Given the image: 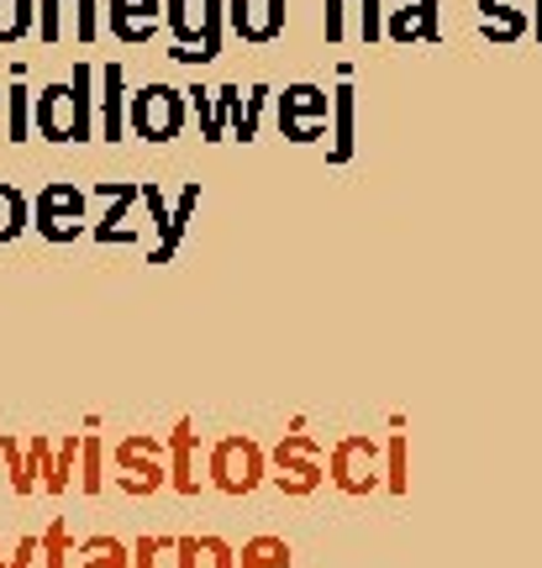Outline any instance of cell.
I'll list each match as a JSON object with an SVG mask.
<instances>
[{
  "mask_svg": "<svg viewBox=\"0 0 542 568\" xmlns=\"http://www.w3.org/2000/svg\"><path fill=\"white\" fill-rule=\"evenodd\" d=\"M32 122L48 142H90L96 138V69L74 63L69 84H48L32 105Z\"/></svg>",
  "mask_w": 542,
  "mask_h": 568,
  "instance_id": "1",
  "label": "cell"
},
{
  "mask_svg": "<svg viewBox=\"0 0 542 568\" xmlns=\"http://www.w3.org/2000/svg\"><path fill=\"white\" fill-rule=\"evenodd\" d=\"M163 21H169V32H174V48H169V59L174 63L221 59L227 0H163Z\"/></svg>",
  "mask_w": 542,
  "mask_h": 568,
  "instance_id": "2",
  "label": "cell"
},
{
  "mask_svg": "<svg viewBox=\"0 0 542 568\" xmlns=\"http://www.w3.org/2000/svg\"><path fill=\"white\" fill-rule=\"evenodd\" d=\"M205 485L232 500L253 495L259 485H269V453L253 437H221L205 447Z\"/></svg>",
  "mask_w": 542,
  "mask_h": 568,
  "instance_id": "3",
  "label": "cell"
},
{
  "mask_svg": "<svg viewBox=\"0 0 542 568\" xmlns=\"http://www.w3.org/2000/svg\"><path fill=\"white\" fill-rule=\"evenodd\" d=\"M269 485L280 495H317L327 485V447L311 432H284L269 453Z\"/></svg>",
  "mask_w": 542,
  "mask_h": 568,
  "instance_id": "4",
  "label": "cell"
},
{
  "mask_svg": "<svg viewBox=\"0 0 542 568\" xmlns=\"http://www.w3.org/2000/svg\"><path fill=\"white\" fill-rule=\"evenodd\" d=\"M327 479H332L342 495H353V500L384 489V447L374 443V437H363V432L338 437V443L327 447Z\"/></svg>",
  "mask_w": 542,
  "mask_h": 568,
  "instance_id": "5",
  "label": "cell"
},
{
  "mask_svg": "<svg viewBox=\"0 0 542 568\" xmlns=\"http://www.w3.org/2000/svg\"><path fill=\"white\" fill-rule=\"evenodd\" d=\"M274 122L290 142H327V122H332V90L322 84H284V95H274Z\"/></svg>",
  "mask_w": 542,
  "mask_h": 568,
  "instance_id": "6",
  "label": "cell"
},
{
  "mask_svg": "<svg viewBox=\"0 0 542 568\" xmlns=\"http://www.w3.org/2000/svg\"><path fill=\"white\" fill-rule=\"evenodd\" d=\"M184 116H190L184 90H169V84H159V80L142 84L138 95L127 101V126H132L142 142H174Z\"/></svg>",
  "mask_w": 542,
  "mask_h": 568,
  "instance_id": "7",
  "label": "cell"
},
{
  "mask_svg": "<svg viewBox=\"0 0 542 568\" xmlns=\"http://www.w3.org/2000/svg\"><path fill=\"white\" fill-rule=\"evenodd\" d=\"M169 485V447L148 432H132L117 443V489L127 495H159Z\"/></svg>",
  "mask_w": 542,
  "mask_h": 568,
  "instance_id": "8",
  "label": "cell"
},
{
  "mask_svg": "<svg viewBox=\"0 0 542 568\" xmlns=\"http://www.w3.org/2000/svg\"><path fill=\"white\" fill-rule=\"evenodd\" d=\"M32 226L48 243H74L84 237V190H74L69 180H53L38 190L32 201Z\"/></svg>",
  "mask_w": 542,
  "mask_h": 568,
  "instance_id": "9",
  "label": "cell"
},
{
  "mask_svg": "<svg viewBox=\"0 0 542 568\" xmlns=\"http://www.w3.org/2000/svg\"><path fill=\"white\" fill-rule=\"evenodd\" d=\"M217 95V116H221V132L238 142H253L263 126V111H269V101H274V90L269 84H221V90H211Z\"/></svg>",
  "mask_w": 542,
  "mask_h": 568,
  "instance_id": "10",
  "label": "cell"
},
{
  "mask_svg": "<svg viewBox=\"0 0 542 568\" xmlns=\"http://www.w3.org/2000/svg\"><path fill=\"white\" fill-rule=\"evenodd\" d=\"M384 38L411 48V42H438L442 38V11L438 0H384Z\"/></svg>",
  "mask_w": 542,
  "mask_h": 568,
  "instance_id": "11",
  "label": "cell"
},
{
  "mask_svg": "<svg viewBox=\"0 0 542 568\" xmlns=\"http://www.w3.org/2000/svg\"><path fill=\"white\" fill-rule=\"evenodd\" d=\"M284 21H290L284 0H227V27H232L242 42H253V48L280 42Z\"/></svg>",
  "mask_w": 542,
  "mask_h": 568,
  "instance_id": "12",
  "label": "cell"
},
{
  "mask_svg": "<svg viewBox=\"0 0 542 568\" xmlns=\"http://www.w3.org/2000/svg\"><path fill=\"white\" fill-rule=\"evenodd\" d=\"M163 447H169V489L201 495L205 489V447H201V437H195V422H180Z\"/></svg>",
  "mask_w": 542,
  "mask_h": 568,
  "instance_id": "13",
  "label": "cell"
},
{
  "mask_svg": "<svg viewBox=\"0 0 542 568\" xmlns=\"http://www.w3.org/2000/svg\"><path fill=\"white\" fill-rule=\"evenodd\" d=\"M327 163H353V148H359V90L342 80L332 90V122H327Z\"/></svg>",
  "mask_w": 542,
  "mask_h": 568,
  "instance_id": "14",
  "label": "cell"
},
{
  "mask_svg": "<svg viewBox=\"0 0 542 568\" xmlns=\"http://www.w3.org/2000/svg\"><path fill=\"white\" fill-rule=\"evenodd\" d=\"M163 21V0H106V27L117 42H148Z\"/></svg>",
  "mask_w": 542,
  "mask_h": 568,
  "instance_id": "15",
  "label": "cell"
},
{
  "mask_svg": "<svg viewBox=\"0 0 542 568\" xmlns=\"http://www.w3.org/2000/svg\"><path fill=\"white\" fill-rule=\"evenodd\" d=\"M532 32V17H526V0H480V38L495 42V48H511Z\"/></svg>",
  "mask_w": 542,
  "mask_h": 568,
  "instance_id": "16",
  "label": "cell"
},
{
  "mask_svg": "<svg viewBox=\"0 0 542 568\" xmlns=\"http://www.w3.org/2000/svg\"><path fill=\"white\" fill-rule=\"evenodd\" d=\"M106 201V222L96 226V243H132L138 226H132V205H138V184H101Z\"/></svg>",
  "mask_w": 542,
  "mask_h": 568,
  "instance_id": "17",
  "label": "cell"
},
{
  "mask_svg": "<svg viewBox=\"0 0 542 568\" xmlns=\"http://www.w3.org/2000/svg\"><path fill=\"white\" fill-rule=\"evenodd\" d=\"M195 205H201V184H184L180 201L169 205V222H163L159 243H153V253H148V264H169V258L180 253L184 232H190V216H195Z\"/></svg>",
  "mask_w": 542,
  "mask_h": 568,
  "instance_id": "18",
  "label": "cell"
},
{
  "mask_svg": "<svg viewBox=\"0 0 542 568\" xmlns=\"http://www.w3.org/2000/svg\"><path fill=\"white\" fill-rule=\"evenodd\" d=\"M174 568H238V548L227 537H174Z\"/></svg>",
  "mask_w": 542,
  "mask_h": 568,
  "instance_id": "19",
  "label": "cell"
},
{
  "mask_svg": "<svg viewBox=\"0 0 542 568\" xmlns=\"http://www.w3.org/2000/svg\"><path fill=\"white\" fill-rule=\"evenodd\" d=\"M96 80H101V138L121 142V132H127V74H121V63H106Z\"/></svg>",
  "mask_w": 542,
  "mask_h": 568,
  "instance_id": "20",
  "label": "cell"
},
{
  "mask_svg": "<svg viewBox=\"0 0 542 568\" xmlns=\"http://www.w3.org/2000/svg\"><path fill=\"white\" fill-rule=\"evenodd\" d=\"M238 568H295V548L274 531H263V537H248L238 548Z\"/></svg>",
  "mask_w": 542,
  "mask_h": 568,
  "instance_id": "21",
  "label": "cell"
},
{
  "mask_svg": "<svg viewBox=\"0 0 542 568\" xmlns=\"http://www.w3.org/2000/svg\"><path fill=\"white\" fill-rule=\"evenodd\" d=\"M384 489L390 495H405L411 489V437H405V422L395 416V432L384 443Z\"/></svg>",
  "mask_w": 542,
  "mask_h": 568,
  "instance_id": "22",
  "label": "cell"
},
{
  "mask_svg": "<svg viewBox=\"0 0 542 568\" xmlns=\"http://www.w3.org/2000/svg\"><path fill=\"white\" fill-rule=\"evenodd\" d=\"M74 568H132V548L117 537H84L74 542Z\"/></svg>",
  "mask_w": 542,
  "mask_h": 568,
  "instance_id": "23",
  "label": "cell"
},
{
  "mask_svg": "<svg viewBox=\"0 0 542 568\" xmlns=\"http://www.w3.org/2000/svg\"><path fill=\"white\" fill-rule=\"evenodd\" d=\"M74 458H80V443H74V437L53 443V453H48V464H42V479H38V485L48 489V495H63V489L74 485Z\"/></svg>",
  "mask_w": 542,
  "mask_h": 568,
  "instance_id": "24",
  "label": "cell"
},
{
  "mask_svg": "<svg viewBox=\"0 0 542 568\" xmlns=\"http://www.w3.org/2000/svg\"><path fill=\"white\" fill-rule=\"evenodd\" d=\"M32 226V201L21 195L17 184L0 180V243H11V237H21Z\"/></svg>",
  "mask_w": 542,
  "mask_h": 568,
  "instance_id": "25",
  "label": "cell"
},
{
  "mask_svg": "<svg viewBox=\"0 0 542 568\" xmlns=\"http://www.w3.org/2000/svg\"><path fill=\"white\" fill-rule=\"evenodd\" d=\"M348 38L359 42L384 38V0H348Z\"/></svg>",
  "mask_w": 542,
  "mask_h": 568,
  "instance_id": "26",
  "label": "cell"
},
{
  "mask_svg": "<svg viewBox=\"0 0 542 568\" xmlns=\"http://www.w3.org/2000/svg\"><path fill=\"white\" fill-rule=\"evenodd\" d=\"M38 558H42V568H74V537H69L63 521H53L38 537Z\"/></svg>",
  "mask_w": 542,
  "mask_h": 568,
  "instance_id": "27",
  "label": "cell"
},
{
  "mask_svg": "<svg viewBox=\"0 0 542 568\" xmlns=\"http://www.w3.org/2000/svg\"><path fill=\"white\" fill-rule=\"evenodd\" d=\"M0 95H6V111H11V142H27L32 138V95H27L21 74L11 80V90H0Z\"/></svg>",
  "mask_w": 542,
  "mask_h": 568,
  "instance_id": "28",
  "label": "cell"
},
{
  "mask_svg": "<svg viewBox=\"0 0 542 568\" xmlns=\"http://www.w3.org/2000/svg\"><path fill=\"white\" fill-rule=\"evenodd\" d=\"M184 95H190L184 105H190V111L201 116V138H205V142H221V138H227V132H221V116H217V95H211L205 84H190Z\"/></svg>",
  "mask_w": 542,
  "mask_h": 568,
  "instance_id": "29",
  "label": "cell"
},
{
  "mask_svg": "<svg viewBox=\"0 0 542 568\" xmlns=\"http://www.w3.org/2000/svg\"><path fill=\"white\" fill-rule=\"evenodd\" d=\"M101 464H106L101 437H84V443H80V489H84V495H101V489H106Z\"/></svg>",
  "mask_w": 542,
  "mask_h": 568,
  "instance_id": "30",
  "label": "cell"
},
{
  "mask_svg": "<svg viewBox=\"0 0 542 568\" xmlns=\"http://www.w3.org/2000/svg\"><path fill=\"white\" fill-rule=\"evenodd\" d=\"M32 32V0H0V42H21Z\"/></svg>",
  "mask_w": 542,
  "mask_h": 568,
  "instance_id": "31",
  "label": "cell"
},
{
  "mask_svg": "<svg viewBox=\"0 0 542 568\" xmlns=\"http://www.w3.org/2000/svg\"><path fill=\"white\" fill-rule=\"evenodd\" d=\"M127 548H132V568H163V558L174 552V537H138Z\"/></svg>",
  "mask_w": 542,
  "mask_h": 568,
  "instance_id": "32",
  "label": "cell"
},
{
  "mask_svg": "<svg viewBox=\"0 0 542 568\" xmlns=\"http://www.w3.org/2000/svg\"><path fill=\"white\" fill-rule=\"evenodd\" d=\"M38 38L42 42L63 38V0H38Z\"/></svg>",
  "mask_w": 542,
  "mask_h": 568,
  "instance_id": "33",
  "label": "cell"
},
{
  "mask_svg": "<svg viewBox=\"0 0 542 568\" xmlns=\"http://www.w3.org/2000/svg\"><path fill=\"white\" fill-rule=\"evenodd\" d=\"M63 6H74V38H80V42H96V32H101L96 0H63Z\"/></svg>",
  "mask_w": 542,
  "mask_h": 568,
  "instance_id": "34",
  "label": "cell"
},
{
  "mask_svg": "<svg viewBox=\"0 0 542 568\" xmlns=\"http://www.w3.org/2000/svg\"><path fill=\"white\" fill-rule=\"evenodd\" d=\"M322 32H327V42H348V0H327Z\"/></svg>",
  "mask_w": 542,
  "mask_h": 568,
  "instance_id": "35",
  "label": "cell"
},
{
  "mask_svg": "<svg viewBox=\"0 0 542 568\" xmlns=\"http://www.w3.org/2000/svg\"><path fill=\"white\" fill-rule=\"evenodd\" d=\"M526 17H532V27H538V42H542V0H526Z\"/></svg>",
  "mask_w": 542,
  "mask_h": 568,
  "instance_id": "36",
  "label": "cell"
},
{
  "mask_svg": "<svg viewBox=\"0 0 542 568\" xmlns=\"http://www.w3.org/2000/svg\"><path fill=\"white\" fill-rule=\"evenodd\" d=\"M0 568H11V564H6V552H0Z\"/></svg>",
  "mask_w": 542,
  "mask_h": 568,
  "instance_id": "37",
  "label": "cell"
}]
</instances>
